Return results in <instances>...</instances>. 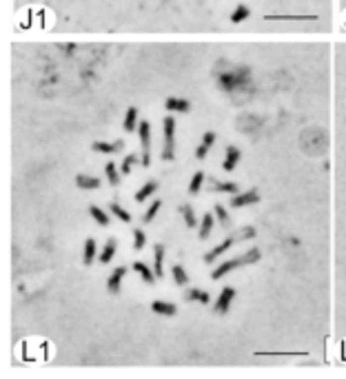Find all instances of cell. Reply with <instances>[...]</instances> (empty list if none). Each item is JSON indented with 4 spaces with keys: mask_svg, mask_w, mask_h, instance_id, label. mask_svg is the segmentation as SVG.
<instances>
[{
    "mask_svg": "<svg viewBox=\"0 0 346 379\" xmlns=\"http://www.w3.org/2000/svg\"><path fill=\"white\" fill-rule=\"evenodd\" d=\"M260 257H262V255H260V251H258V249L246 251V253H244V255H240V257H233V259H226V262H222L220 266H217L215 271L211 273V279H220V277H224L226 273L235 271V268L244 266V264H255Z\"/></svg>",
    "mask_w": 346,
    "mask_h": 379,
    "instance_id": "1",
    "label": "cell"
},
{
    "mask_svg": "<svg viewBox=\"0 0 346 379\" xmlns=\"http://www.w3.org/2000/svg\"><path fill=\"white\" fill-rule=\"evenodd\" d=\"M162 125H164V151H162V158L164 160H173V155H175V118L167 116Z\"/></svg>",
    "mask_w": 346,
    "mask_h": 379,
    "instance_id": "2",
    "label": "cell"
},
{
    "mask_svg": "<svg viewBox=\"0 0 346 379\" xmlns=\"http://www.w3.org/2000/svg\"><path fill=\"white\" fill-rule=\"evenodd\" d=\"M138 133H140V144H142V167H149L151 164V155H149V151H151V126H149V122L146 120H142L140 125H138Z\"/></svg>",
    "mask_w": 346,
    "mask_h": 379,
    "instance_id": "3",
    "label": "cell"
},
{
    "mask_svg": "<svg viewBox=\"0 0 346 379\" xmlns=\"http://www.w3.org/2000/svg\"><path fill=\"white\" fill-rule=\"evenodd\" d=\"M249 82V71L246 69H238V73H222L220 75V87L226 89V91H233L240 84Z\"/></svg>",
    "mask_w": 346,
    "mask_h": 379,
    "instance_id": "4",
    "label": "cell"
},
{
    "mask_svg": "<svg viewBox=\"0 0 346 379\" xmlns=\"http://www.w3.org/2000/svg\"><path fill=\"white\" fill-rule=\"evenodd\" d=\"M233 300H235V288L224 286V288H222V293H220V297H217L215 304H213V311H215L217 315H224V313H229Z\"/></svg>",
    "mask_w": 346,
    "mask_h": 379,
    "instance_id": "5",
    "label": "cell"
},
{
    "mask_svg": "<svg viewBox=\"0 0 346 379\" xmlns=\"http://www.w3.org/2000/svg\"><path fill=\"white\" fill-rule=\"evenodd\" d=\"M255 202H260V193L255 191V189H251V191H246V193H238V195H233L231 206H233V208H242V206L255 204Z\"/></svg>",
    "mask_w": 346,
    "mask_h": 379,
    "instance_id": "6",
    "label": "cell"
},
{
    "mask_svg": "<svg viewBox=\"0 0 346 379\" xmlns=\"http://www.w3.org/2000/svg\"><path fill=\"white\" fill-rule=\"evenodd\" d=\"M125 275H127V268L125 266H116L111 271V275H109V279H107V288L111 293H120V286H122V279H125Z\"/></svg>",
    "mask_w": 346,
    "mask_h": 379,
    "instance_id": "7",
    "label": "cell"
},
{
    "mask_svg": "<svg viewBox=\"0 0 346 379\" xmlns=\"http://www.w3.org/2000/svg\"><path fill=\"white\" fill-rule=\"evenodd\" d=\"M267 20L271 22H315L317 16H288V13H271L267 16Z\"/></svg>",
    "mask_w": 346,
    "mask_h": 379,
    "instance_id": "8",
    "label": "cell"
},
{
    "mask_svg": "<svg viewBox=\"0 0 346 379\" xmlns=\"http://www.w3.org/2000/svg\"><path fill=\"white\" fill-rule=\"evenodd\" d=\"M164 107H167V111H171V113H189L191 111V102L184 100V98H167Z\"/></svg>",
    "mask_w": 346,
    "mask_h": 379,
    "instance_id": "9",
    "label": "cell"
},
{
    "mask_svg": "<svg viewBox=\"0 0 346 379\" xmlns=\"http://www.w3.org/2000/svg\"><path fill=\"white\" fill-rule=\"evenodd\" d=\"M233 242H235V238H226L224 242H222V244H217V246H215V249H211V251H208V253L205 255V262H207V264H211V262H215V259H217V257H220V255H222V253H226V251H229V249H231V246H233Z\"/></svg>",
    "mask_w": 346,
    "mask_h": 379,
    "instance_id": "10",
    "label": "cell"
},
{
    "mask_svg": "<svg viewBox=\"0 0 346 379\" xmlns=\"http://www.w3.org/2000/svg\"><path fill=\"white\" fill-rule=\"evenodd\" d=\"M91 149L98 151V153H118V151L125 149V140H118V142H93Z\"/></svg>",
    "mask_w": 346,
    "mask_h": 379,
    "instance_id": "11",
    "label": "cell"
},
{
    "mask_svg": "<svg viewBox=\"0 0 346 379\" xmlns=\"http://www.w3.org/2000/svg\"><path fill=\"white\" fill-rule=\"evenodd\" d=\"M240 162V149L238 146H226V155H224V162H222V169L224 171H233Z\"/></svg>",
    "mask_w": 346,
    "mask_h": 379,
    "instance_id": "12",
    "label": "cell"
},
{
    "mask_svg": "<svg viewBox=\"0 0 346 379\" xmlns=\"http://www.w3.org/2000/svg\"><path fill=\"white\" fill-rule=\"evenodd\" d=\"M153 271H155V275H158V279L164 275V246L162 244H155V249H153Z\"/></svg>",
    "mask_w": 346,
    "mask_h": 379,
    "instance_id": "13",
    "label": "cell"
},
{
    "mask_svg": "<svg viewBox=\"0 0 346 379\" xmlns=\"http://www.w3.org/2000/svg\"><path fill=\"white\" fill-rule=\"evenodd\" d=\"M116 249H118V242L116 238H111V240H107L104 242V246H102V253L98 255V259H100L102 264H109L113 259V255H116Z\"/></svg>",
    "mask_w": 346,
    "mask_h": 379,
    "instance_id": "14",
    "label": "cell"
},
{
    "mask_svg": "<svg viewBox=\"0 0 346 379\" xmlns=\"http://www.w3.org/2000/svg\"><path fill=\"white\" fill-rule=\"evenodd\" d=\"M134 271L140 273V277H142V282H144V284H153L155 277H158V275H155V271H151L144 262H136L134 264Z\"/></svg>",
    "mask_w": 346,
    "mask_h": 379,
    "instance_id": "15",
    "label": "cell"
},
{
    "mask_svg": "<svg viewBox=\"0 0 346 379\" xmlns=\"http://www.w3.org/2000/svg\"><path fill=\"white\" fill-rule=\"evenodd\" d=\"M158 187H160V184L155 182V180H149V182H146L144 187H142L140 191L136 193V202H144L146 197H151V195H153L155 191H158Z\"/></svg>",
    "mask_w": 346,
    "mask_h": 379,
    "instance_id": "16",
    "label": "cell"
},
{
    "mask_svg": "<svg viewBox=\"0 0 346 379\" xmlns=\"http://www.w3.org/2000/svg\"><path fill=\"white\" fill-rule=\"evenodd\" d=\"M151 311L153 313H158V315H175V304H171V302H160V300H155L153 304H151Z\"/></svg>",
    "mask_w": 346,
    "mask_h": 379,
    "instance_id": "17",
    "label": "cell"
},
{
    "mask_svg": "<svg viewBox=\"0 0 346 379\" xmlns=\"http://www.w3.org/2000/svg\"><path fill=\"white\" fill-rule=\"evenodd\" d=\"M184 300L187 302H200V304H208V293L207 291H202V288H191V291H187L184 293Z\"/></svg>",
    "mask_w": 346,
    "mask_h": 379,
    "instance_id": "18",
    "label": "cell"
},
{
    "mask_svg": "<svg viewBox=\"0 0 346 379\" xmlns=\"http://www.w3.org/2000/svg\"><path fill=\"white\" fill-rule=\"evenodd\" d=\"M213 224H215V213H205V217H202V222H200V238L202 240H207L208 235H211V231H213Z\"/></svg>",
    "mask_w": 346,
    "mask_h": 379,
    "instance_id": "19",
    "label": "cell"
},
{
    "mask_svg": "<svg viewBox=\"0 0 346 379\" xmlns=\"http://www.w3.org/2000/svg\"><path fill=\"white\" fill-rule=\"evenodd\" d=\"M75 184H78L80 189H89V191H91V189L100 187L102 182L98 178H93V175H75Z\"/></svg>",
    "mask_w": 346,
    "mask_h": 379,
    "instance_id": "20",
    "label": "cell"
},
{
    "mask_svg": "<svg viewBox=\"0 0 346 379\" xmlns=\"http://www.w3.org/2000/svg\"><path fill=\"white\" fill-rule=\"evenodd\" d=\"M125 131H136L138 129V109L136 107H131V109H127V116H125Z\"/></svg>",
    "mask_w": 346,
    "mask_h": 379,
    "instance_id": "21",
    "label": "cell"
},
{
    "mask_svg": "<svg viewBox=\"0 0 346 379\" xmlns=\"http://www.w3.org/2000/svg\"><path fill=\"white\" fill-rule=\"evenodd\" d=\"M98 257V246H96V242H93L91 238L87 240V244H84V255H82V259H84V264H93V259Z\"/></svg>",
    "mask_w": 346,
    "mask_h": 379,
    "instance_id": "22",
    "label": "cell"
},
{
    "mask_svg": "<svg viewBox=\"0 0 346 379\" xmlns=\"http://www.w3.org/2000/svg\"><path fill=\"white\" fill-rule=\"evenodd\" d=\"M180 213H182L184 217V224L189 226V229H193V226H198V220H196V211H193L191 204H182L180 206Z\"/></svg>",
    "mask_w": 346,
    "mask_h": 379,
    "instance_id": "23",
    "label": "cell"
},
{
    "mask_svg": "<svg viewBox=\"0 0 346 379\" xmlns=\"http://www.w3.org/2000/svg\"><path fill=\"white\" fill-rule=\"evenodd\" d=\"M249 16H251V9L246 7V4H238V7L233 9V13H231V22L240 25V22H244Z\"/></svg>",
    "mask_w": 346,
    "mask_h": 379,
    "instance_id": "24",
    "label": "cell"
},
{
    "mask_svg": "<svg viewBox=\"0 0 346 379\" xmlns=\"http://www.w3.org/2000/svg\"><path fill=\"white\" fill-rule=\"evenodd\" d=\"M89 215H91L100 226H109V222H111V220H109V213L102 211L100 206H91V208H89Z\"/></svg>",
    "mask_w": 346,
    "mask_h": 379,
    "instance_id": "25",
    "label": "cell"
},
{
    "mask_svg": "<svg viewBox=\"0 0 346 379\" xmlns=\"http://www.w3.org/2000/svg\"><path fill=\"white\" fill-rule=\"evenodd\" d=\"M171 275H173V282L178 284V286H187V284H189V275H187V271H184V268L180 266V264H173Z\"/></svg>",
    "mask_w": 346,
    "mask_h": 379,
    "instance_id": "26",
    "label": "cell"
},
{
    "mask_svg": "<svg viewBox=\"0 0 346 379\" xmlns=\"http://www.w3.org/2000/svg\"><path fill=\"white\" fill-rule=\"evenodd\" d=\"M104 175H107V180H109V184H113L116 187L118 182H120V171H118V164H113V162H109V164H104Z\"/></svg>",
    "mask_w": 346,
    "mask_h": 379,
    "instance_id": "27",
    "label": "cell"
},
{
    "mask_svg": "<svg viewBox=\"0 0 346 379\" xmlns=\"http://www.w3.org/2000/svg\"><path fill=\"white\" fill-rule=\"evenodd\" d=\"M211 189L213 191H217V193H231V195L238 193V184L235 182H213Z\"/></svg>",
    "mask_w": 346,
    "mask_h": 379,
    "instance_id": "28",
    "label": "cell"
},
{
    "mask_svg": "<svg viewBox=\"0 0 346 379\" xmlns=\"http://www.w3.org/2000/svg\"><path fill=\"white\" fill-rule=\"evenodd\" d=\"M160 208H162V202H160V200H153V202H151V206L144 211V215H142V222H146V224H149V222H153V217L158 215Z\"/></svg>",
    "mask_w": 346,
    "mask_h": 379,
    "instance_id": "29",
    "label": "cell"
},
{
    "mask_svg": "<svg viewBox=\"0 0 346 379\" xmlns=\"http://www.w3.org/2000/svg\"><path fill=\"white\" fill-rule=\"evenodd\" d=\"M213 213H215V220L220 222V224L224 226V229H229V226H231V215H229V213H226V208L222 206V204H217V206H215V211H213Z\"/></svg>",
    "mask_w": 346,
    "mask_h": 379,
    "instance_id": "30",
    "label": "cell"
},
{
    "mask_svg": "<svg viewBox=\"0 0 346 379\" xmlns=\"http://www.w3.org/2000/svg\"><path fill=\"white\" fill-rule=\"evenodd\" d=\"M136 164H138V155H134V153L127 155V158L122 160V164H120V173H122V175H129L131 171H134Z\"/></svg>",
    "mask_w": 346,
    "mask_h": 379,
    "instance_id": "31",
    "label": "cell"
},
{
    "mask_svg": "<svg viewBox=\"0 0 346 379\" xmlns=\"http://www.w3.org/2000/svg\"><path fill=\"white\" fill-rule=\"evenodd\" d=\"M109 208H111V213L118 217V220H122V222H131V213L127 211V208H122L120 204H118V202H111V206H109Z\"/></svg>",
    "mask_w": 346,
    "mask_h": 379,
    "instance_id": "32",
    "label": "cell"
},
{
    "mask_svg": "<svg viewBox=\"0 0 346 379\" xmlns=\"http://www.w3.org/2000/svg\"><path fill=\"white\" fill-rule=\"evenodd\" d=\"M202 182H205V173H200V171H198L196 175H193L191 184H189V193H191V195H196V193H200V189H202Z\"/></svg>",
    "mask_w": 346,
    "mask_h": 379,
    "instance_id": "33",
    "label": "cell"
},
{
    "mask_svg": "<svg viewBox=\"0 0 346 379\" xmlns=\"http://www.w3.org/2000/svg\"><path fill=\"white\" fill-rule=\"evenodd\" d=\"M144 244H146L144 231H142V229H136V231H134V249L140 251V249H144Z\"/></svg>",
    "mask_w": 346,
    "mask_h": 379,
    "instance_id": "34",
    "label": "cell"
},
{
    "mask_svg": "<svg viewBox=\"0 0 346 379\" xmlns=\"http://www.w3.org/2000/svg\"><path fill=\"white\" fill-rule=\"evenodd\" d=\"M207 153H208V144H205V142H202V144L198 146V151H196V158H198V160H205Z\"/></svg>",
    "mask_w": 346,
    "mask_h": 379,
    "instance_id": "35",
    "label": "cell"
},
{
    "mask_svg": "<svg viewBox=\"0 0 346 379\" xmlns=\"http://www.w3.org/2000/svg\"><path fill=\"white\" fill-rule=\"evenodd\" d=\"M202 142H205V144H208V146H211L213 142H215V133H213V131H207V133L202 135Z\"/></svg>",
    "mask_w": 346,
    "mask_h": 379,
    "instance_id": "36",
    "label": "cell"
}]
</instances>
